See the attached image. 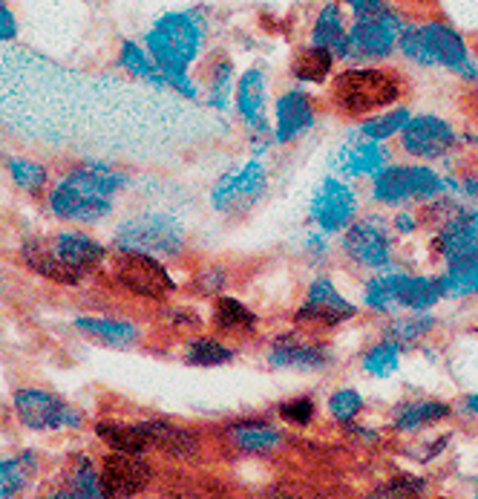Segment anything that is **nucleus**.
I'll return each instance as SVG.
<instances>
[{
  "instance_id": "obj_3",
  "label": "nucleus",
  "mask_w": 478,
  "mask_h": 499,
  "mask_svg": "<svg viewBox=\"0 0 478 499\" xmlns=\"http://www.w3.org/2000/svg\"><path fill=\"white\" fill-rule=\"evenodd\" d=\"M112 246L119 251H136L151 257H179L188 246V231L173 214L144 211L127 217L112 234Z\"/></svg>"
},
{
  "instance_id": "obj_12",
  "label": "nucleus",
  "mask_w": 478,
  "mask_h": 499,
  "mask_svg": "<svg viewBox=\"0 0 478 499\" xmlns=\"http://www.w3.org/2000/svg\"><path fill=\"white\" fill-rule=\"evenodd\" d=\"M49 214L63 220V222H81V225H95L112 214V200L110 197H95L81 191L70 182L58 180L46 197Z\"/></svg>"
},
{
  "instance_id": "obj_22",
  "label": "nucleus",
  "mask_w": 478,
  "mask_h": 499,
  "mask_svg": "<svg viewBox=\"0 0 478 499\" xmlns=\"http://www.w3.org/2000/svg\"><path fill=\"white\" fill-rule=\"evenodd\" d=\"M392 280H395V295H398L401 309L430 312L438 300H444V289H441L438 278L409 275V271H395L392 269Z\"/></svg>"
},
{
  "instance_id": "obj_19",
  "label": "nucleus",
  "mask_w": 478,
  "mask_h": 499,
  "mask_svg": "<svg viewBox=\"0 0 478 499\" xmlns=\"http://www.w3.org/2000/svg\"><path fill=\"white\" fill-rule=\"evenodd\" d=\"M61 180L81 188V191H87V194L112 200L115 194H122V191L130 185V173L112 171L107 162H95V159H90V162H81L73 171H67Z\"/></svg>"
},
{
  "instance_id": "obj_44",
  "label": "nucleus",
  "mask_w": 478,
  "mask_h": 499,
  "mask_svg": "<svg viewBox=\"0 0 478 499\" xmlns=\"http://www.w3.org/2000/svg\"><path fill=\"white\" fill-rule=\"evenodd\" d=\"M424 494H426V479L401 474L384 482V485H377L366 499H424Z\"/></svg>"
},
{
  "instance_id": "obj_39",
  "label": "nucleus",
  "mask_w": 478,
  "mask_h": 499,
  "mask_svg": "<svg viewBox=\"0 0 478 499\" xmlns=\"http://www.w3.org/2000/svg\"><path fill=\"white\" fill-rule=\"evenodd\" d=\"M234 64L228 55H217L208 67V95L205 102L213 110H228L230 107V95H234Z\"/></svg>"
},
{
  "instance_id": "obj_49",
  "label": "nucleus",
  "mask_w": 478,
  "mask_h": 499,
  "mask_svg": "<svg viewBox=\"0 0 478 499\" xmlns=\"http://www.w3.org/2000/svg\"><path fill=\"white\" fill-rule=\"evenodd\" d=\"M15 38H18V21H15V12L6 4H0V44L15 41Z\"/></svg>"
},
{
  "instance_id": "obj_1",
  "label": "nucleus",
  "mask_w": 478,
  "mask_h": 499,
  "mask_svg": "<svg viewBox=\"0 0 478 499\" xmlns=\"http://www.w3.org/2000/svg\"><path fill=\"white\" fill-rule=\"evenodd\" d=\"M208 38V21L202 12H168L147 29L144 46L156 67L168 78V87H173L185 99H200V87L190 78V67L202 55V46Z\"/></svg>"
},
{
  "instance_id": "obj_11",
  "label": "nucleus",
  "mask_w": 478,
  "mask_h": 499,
  "mask_svg": "<svg viewBox=\"0 0 478 499\" xmlns=\"http://www.w3.org/2000/svg\"><path fill=\"white\" fill-rule=\"evenodd\" d=\"M455 142L458 133L453 131V124L441 116H433V113L412 116L401 133L404 151L415 159H444L455 148Z\"/></svg>"
},
{
  "instance_id": "obj_17",
  "label": "nucleus",
  "mask_w": 478,
  "mask_h": 499,
  "mask_svg": "<svg viewBox=\"0 0 478 499\" xmlns=\"http://www.w3.org/2000/svg\"><path fill=\"white\" fill-rule=\"evenodd\" d=\"M49 249H53L58 260L67 263V269H73L81 280L90 278L110 254L104 243H98L95 237L84 231H58L49 237Z\"/></svg>"
},
{
  "instance_id": "obj_36",
  "label": "nucleus",
  "mask_w": 478,
  "mask_h": 499,
  "mask_svg": "<svg viewBox=\"0 0 478 499\" xmlns=\"http://www.w3.org/2000/svg\"><path fill=\"white\" fill-rule=\"evenodd\" d=\"M237 358V349L219 341L217 335H196L185 347V364L190 367H222Z\"/></svg>"
},
{
  "instance_id": "obj_35",
  "label": "nucleus",
  "mask_w": 478,
  "mask_h": 499,
  "mask_svg": "<svg viewBox=\"0 0 478 499\" xmlns=\"http://www.w3.org/2000/svg\"><path fill=\"white\" fill-rule=\"evenodd\" d=\"M372 200L377 205L398 208L409 202V185H406V165H386L381 173L372 176Z\"/></svg>"
},
{
  "instance_id": "obj_48",
  "label": "nucleus",
  "mask_w": 478,
  "mask_h": 499,
  "mask_svg": "<svg viewBox=\"0 0 478 499\" xmlns=\"http://www.w3.org/2000/svg\"><path fill=\"white\" fill-rule=\"evenodd\" d=\"M225 286H228V271H225V266L200 269V275H196V280H193L196 295H202V298H210V295L219 298L225 292Z\"/></svg>"
},
{
  "instance_id": "obj_55",
  "label": "nucleus",
  "mask_w": 478,
  "mask_h": 499,
  "mask_svg": "<svg viewBox=\"0 0 478 499\" xmlns=\"http://www.w3.org/2000/svg\"><path fill=\"white\" fill-rule=\"evenodd\" d=\"M441 499H444V496H441Z\"/></svg>"
},
{
  "instance_id": "obj_7",
  "label": "nucleus",
  "mask_w": 478,
  "mask_h": 499,
  "mask_svg": "<svg viewBox=\"0 0 478 499\" xmlns=\"http://www.w3.org/2000/svg\"><path fill=\"white\" fill-rule=\"evenodd\" d=\"M352 318H357V306L349 298H343V292L335 286L332 278L317 275L308 283L306 300L297 306L294 324L311 327V329H335Z\"/></svg>"
},
{
  "instance_id": "obj_14",
  "label": "nucleus",
  "mask_w": 478,
  "mask_h": 499,
  "mask_svg": "<svg viewBox=\"0 0 478 499\" xmlns=\"http://www.w3.org/2000/svg\"><path fill=\"white\" fill-rule=\"evenodd\" d=\"M389 165V151L384 142H372L355 131L346 139L332 156V168L337 176H349V180H360V176H375Z\"/></svg>"
},
{
  "instance_id": "obj_52",
  "label": "nucleus",
  "mask_w": 478,
  "mask_h": 499,
  "mask_svg": "<svg viewBox=\"0 0 478 499\" xmlns=\"http://www.w3.org/2000/svg\"><path fill=\"white\" fill-rule=\"evenodd\" d=\"M458 410L464 413V416H478V393H470L458 401Z\"/></svg>"
},
{
  "instance_id": "obj_30",
  "label": "nucleus",
  "mask_w": 478,
  "mask_h": 499,
  "mask_svg": "<svg viewBox=\"0 0 478 499\" xmlns=\"http://www.w3.org/2000/svg\"><path fill=\"white\" fill-rule=\"evenodd\" d=\"M444 298L450 300H464L478 295V254L467 257V260L447 263V269L438 275Z\"/></svg>"
},
{
  "instance_id": "obj_41",
  "label": "nucleus",
  "mask_w": 478,
  "mask_h": 499,
  "mask_svg": "<svg viewBox=\"0 0 478 499\" xmlns=\"http://www.w3.org/2000/svg\"><path fill=\"white\" fill-rule=\"evenodd\" d=\"M412 113L409 107H392V110H384V113H375L369 119H360L357 131L360 136H366L372 142H386L392 136H401L404 127L409 124Z\"/></svg>"
},
{
  "instance_id": "obj_26",
  "label": "nucleus",
  "mask_w": 478,
  "mask_h": 499,
  "mask_svg": "<svg viewBox=\"0 0 478 499\" xmlns=\"http://www.w3.org/2000/svg\"><path fill=\"white\" fill-rule=\"evenodd\" d=\"M210 324L222 335H254L259 327V318L254 315L251 306H245L242 300L230 298V295H219L213 300Z\"/></svg>"
},
{
  "instance_id": "obj_24",
  "label": "nucleus",
  "mask_w": 478,
  "mask_h": 499,
  "mask_svg": "<svg viewBox=\"0 0 478 499\" xmlns=\"http://www.w3.org/2000/svg\"><path fill=\"white\" fill-rule=\"evenodd\" d=\"M78 332L90 335L93 341L98 344H107V347H115V349H127L139 344V327L133 320H119V318H90V315H81L73 320Z\"/></svg>"
},
{
  "instance_id": "obj_13",
  "label": "nucleus",
  "mask_w": 478,
  "mask_h": 499,
  "mask_svg": "<svg viewBox=\"0 0 478 499\" xmlns=\"http://www.w3.org/2000/svg\"><path fill=\"white\" fill-rule=\"evenodd\" d=\"M102 485L107 499H133L153 479V468L136 454H107L102 462Z\"/></svg>"
},
{
  "instance_id": "obj_31",
  "label": "nucleus",
  "mask_w": 478,
  "mask_h": 499,
  "mask_svg": "<svg viewBox=\"0 0 478 499\" xmlns=\"http://www.w3.org/2000/svg\"><path fill=\"white\" fill-rule=\"evenodd\" d=\"M95 436L102 439L115 454H136L144 456L151 450V442L141 433L139 425H122V422H98Z\"/></svg>"
},
{
  "instance_id": "obj_9",
  "label": "nucleus",
  "mask_w": 478,
  "mask_h": 499,
  "mask_svg": "<svg viewBox=\"0 0 478 499\" xmlns=\"http://www.w3.org/2000/svg\"><path fill=\"white\" fill-rule=\"evenodd\" d=\"M404 21L398 12L377 9L375 15L357 18L349 29V61L352 58H389L401 41Z\"/></svg>"
},
{
  "instance_id": "obj_38",
  "label": "nucleus",
  "mask_w": 478,
  "mask_h": 499,
  "mask_svg": "<svg viewBox=\"0 0 478 499\" xmlns=\"http://www.w3.org/2000/svg\"><path fill=\"white\" fill-rule=\"evenodd\" d=\"M409 202H435L450 191L447 176H441L430 165H406Z\"/></svg>"
},
{
  "instance_id": "obj_16",
  "label": "nucleus",
  "mask_w": 478,
  "mask_h": 499,
  "mask_svg": "<svg viewBox=\"0 0 478 499\" xmlns=\"http://www.w3.org/2000/svg\"><path fill=\"white\" fill-rule=\"evenodd\" d=\"M317 122V110L306 90H286L274 102V142L288 144L306 136Z\"/></svg>"
},
{
  "instance_id": "obj_20",
  "label": "nucleus",
  "mask_w": 478,
  "mask_h": 499,
  "mask_svg": "<svg viewBox=\"0 0 478 499\" xmlns=\"http://www.w3.org/2000/svg\"><path fill=\"white\" fill-rule=\"evenodd\" d=\"M153 450H161L171 459H190L200 450V436L179 425L164 422V418H151V422L139 425Z\"/></svg>"
},
{
  "instance_id": "obj_42",
  "label": "nucleus",
  "mask_w": 478,
  "mask_h": 499,
  "mask_svg": "<svg viewBox=\"0 0 478 499\" xmlns=\"http://www.w3.org/2000/svg\"><path fill=\"white\" fill-rule=\"evenodd\" d=\"M364 306L377 315H395L401 309L398 295H395L392 271H377L364 283Z\"/></svg>"
},
{
  "instance_id": "obj_53",
  "label": "nucleus",
  "mask_w": 478,
  "mask_h": 499,
  "mask_svg": "<svg viewBox=\"0 0 478 499\" xmlns=\"http://www.w3.org/2000/svg\"><path fill=\"white\" fill-rule=\"evenodd\" d=\"M458 75L464 78V82H478V58L470 55V61L458 70Z\"/></svg>"
},
{
  "instance_id": "obj_29",
  "label": "nucleus",
  "mask_w": 478,
  "mask_h": 499,
  "mask_svg": "<svg viewBox=\"0 0 478 499\" xmlns=\"http://www.w3.org/2000/svg\"><path fill=\"white\" fill-rule=\"evenodd\" d=\"M44 499H107V494L102 485V474L93 468V462L87 456H81L75 462L67 485L46 494Z\"/></svg>"
},
{
  "instance_id": "obj_15",
  "label": "nucleus",
  "mask_w": 478,
  "mask_h": 499,
  "mask_svg": "<svg viewBox=\"0 0 478 499\" xmlns=\"http://www.w3.org/2000/svg\"><path fill=\"white\" fill-rule=\"evenodd\" d=\"M268 364L279 369H323L332 364V349L300 332H286L271 341Z\"/></svg>"
},
{
  "instance_id": "obj_5",
  "label": "nucleus",
  "mask_w": 478,
  "mask_h": 499,
  "mask_svg": "<svg viewBox=\"0 0 478 499\" xmlns=\"http://www.w3.org/2000/svg\"><path fill=\"white\" fill-rule=\"evenodd\" d=\"M112 283L122 292L144 298V300H164L176 292V280L159 257L136 254V251H119V260L112 269Z\"/></svg>"
},
{
  "instance_id": "obj_21",
  "label": "nucleus",
  "mask_w": 478,
  "mask_h": 499,
  "mask_svg": "<svg viewBox=\"0 0 478 499\" xmlns=\"http://www.w3.org/2000/svg\"><path fill=\"white\" fill-rule=\"evenodd\" d=\"M21 260L26 263L29 271H35L44 280L55 283V286H78L84 283L73 269H67V263H61L55 251L49 249V240H38L29 237L26 243L21 246Z\"/></svg>"
},
{
  "instance_id": "obj_43",
  "label": "nucleus",
  "mask_w": 478,
  "mask_h": 499,
  "mask_svg": "<svg viewBox=\"0 0 478 499\" xmlns=\"http://www.w3.org/2000/svg\"><path fill=\"white\" fill-rule=\"evenodd\" d=\"M401 352L404 349L398 344L384 338V341H377L375 347L366 349V356H364V361H360V367H364L372 378H389L395 369L401 367Z\"/></svg>"
},
{
  "instance_id": "obj_23",
  "label": "nucleus",
  "mask_w": 478,
  "mask_h": 499,
  "mask_svg": "<svg viewBox=\"0 0 478 499\" xmlns=\"http://www.w3.org/2000/svg\"><path fill=\"white\" fill-rule=\"evenodd\" d=\"M424 38H426V46H430V53L435 58V64H441V67H447L453 73H458L464 64L470 61V50L464 38L458 35V32L447 24L441 21H430L421 26Z\"/></svg>"
},
{
  "instance_id": "obj_27",
  "label": "nucleus",
  "mask_w": 478,
  "mask_h": 499,
  "mask_svg": "<svg viewBox=\"0 0 478 499\" xmlns=\"http://www.w3.org/2000/svg\"><path fill=\"white\" fill-rule=\"evenodd\" d=\"M228 439L234 442L245 454H268V450L283 445V433L271 427L268 422L259 418H249V422H237L228 427Z\"/></svg>"
},
{
  "instance_id": "obj_18",
  "label": "nucleus",
  "mask_w": 478,
  "mask_h": 499,
  "mask_svg": "<svg viewBox=\"0 0 478 499\" xmlns=\"http://www.w3.org/2000/svg\"><path fill=\"white\" fill-rule=\"evenodd\" d=\"M234 102H237L239 119L254 136H262V139L274 136V131L266 122V75H262V70L251 67L239 75Z\"/></svg>"
},
{
  "instance_id": "obj_2",
  "label": "nucleus",
  "mask_w": 478,
  "mask_h": 499,
  "mask_svg": "<svg viewBox=\"0 0 478 499\" xmlns=\"http://www.w3.org/2000/svg\"><path fill=\"white\" fill-rule=\"evenodd\" d=\"M404 84L398 73L377 67H349L335 75L332 102L340 113L352 119H369L384 113L401 99Z\"/></svg>"
},
{
  "instance_id": "obj_46",
  "label": "nucleus",
  "mask_w": 478,
  "mask_h": 499,
  "mask_svg": "<svg viewBox=\"0 0 478 499\" xmlns=\"http://www.w3.org/2000/svg\"><path fill=\"white\" fill-rule=\"evenodd\" d=\"M360 410H364V396L352 387L337 390V393H332V398H328V413H332V418L340 425H352L360 416Z\"/></svg>"
},
{
  "instance_id": "obj_37",
  "label": "nucleus",
  "mask_w": 478,
  "mask_h": 499,
  "mask_svg": "<svg viewBox=\"0 0 478 499\" xmlns=\"http://www.w3.org/2000/svg\"><path fill=\"white\" fill-rule=\"evenodd\" d=\"M435 315L430 312H412V315H398L395 320H389V327L384 332V338H389V341H395L401 349H409L412 344L424 341L426 335H430L435 329Z\"/></svg>"
},
{
  "instance_id": "obj_40",
  "label": "nucleus",
  "mask_w": 478,
  "mask_h": 499,
  "mask_svg": "<svg viewBox=\"0 0 478 499\" xmlns=\"http://www.w3.org/2000/svg\"><path fill=\"white\" fill-rule=\"evenodd\" d=\"M6 173L15 182V188H21L29 197L44 194L46 185H49L46 165L35 162V159H26V156H6Z\"/></svg>"
},
{
  "instance_id": "obj_51",
  "label": "nucleus",
  "mask_w": 478,
  "mask_h": 499,
  "mask_svg": "<svg viewBox=\"0 0 478 499\" xmlns=\"http://www.w3.org/2000/svg\"><path fill=\"white\" fill-rule=\"evenodd\" d=\"M415 229H418V217H415V214L401 211L398 217H395V231H401V234H412Z\"/></svg>"
},
{
  "instance_id": "obj_45",
  "label": "nucleus",
  "mask_w": 478,
  "mask_h": 499,
  "mask_svg": "<svg viewBox=\"0 0 478 499\" xmlns=\"http://www.w3.org/2000/svg\"><path fill=\"white\" fill-rule=\"evenodd\" d=\"M398 50H401L409 61L421 64V67H435V58H433V53H430V46H426V38H424L421 26H412V24L404 26L401 41H398Z\"/></svg>"
},
{
  "instance_id": "obj_4",
  "label": "nucleus",
  "mask_w": 478,
  "mask_h": 499,
  "mask_svg": "<svg viewBox=\"0 0 478 499\" xmlns=\"http://www.w3.org/2000/svg\"><path fill=\"white\" fill-rule=\"evenodd\" d=\"M340 251L360 269L369 271H392L395 269V243L389 234V225L384 217L369 214L357 217L349 229L343 231Z\"/></svg>"
},
{
  "instance_id": "obj_6",
  "label": "nucleus",
  "mask_w": 478,
  "mask_h": 499,
  "mask_svg": "<svg viewBox=\"0 0 478 499\" xmlns=\"http://www.w3.org/2000/svg\"><path fill=\"white\" fill-rule=\"evenodd\" d=\"M357 211H360L357 191L337 173L323 176L308 205V217L315 222V229L326 231L328 237L343 234L357 220Z\"/></svg>"
},
{
  "instance_id": "obj_10",
  "label": "nucleus",
  "mask_w": 478,
  "mask_h": 499,
  "mask_svg": "<svg viewBox=\"0 0 478 499\" xmlns=\"http://www.w3.org/2000/svg\"><path fill=\"white\" fill-rule=\"evenodd\" d=\"M266 191H268V171L254 156L242 168L219 176L217 185L210 191V205H213V211L228 214V211H234V208L257 202Z\"/></svg>"
},
{
  "instance_id": "obj_25",
  "label": "nucleus",
  "mask_w": 478,
  "mask_h": 499,
  "mask_svg": "<svg viewBox=\"0 0 478 499\" xmlns=\"http://www.w3.org/2000/svg\"><path fill=\"white\" fill-rule=\"evenodd\" d=\"M311 44L323 46L335 58L349 61V29L343 26V12L337 4H326L311 29Z\"/></svg>"
},
{
  "instance_id": "obj_54",
  "label": "nucleus",
  "mask_w": 478,
  "mask_h": 499,
  "mask_svg": "<svg viewBox=\"0 0 478 499\" xmlns=\"http://www.w3.org/2000/svg\"><path fill=\"white\" fill-rule=\"evenodd\" d=\"M0 4H6V0H0Z\"/></svg>"
},
{
  "instance_id": "obj_8",
  "label": "nucleus",
  "mask_w": 478,
  "mask_h": 499,
  "mask_svg": "<svg viewBox=\"0 0 478 499\" xmlns=\"http://www.w3.org/2000/svg\"><path fill=\"white\" fill-rule=\"evenodd\" d=\"M15 413H18L24 427L38 430V433L63 430V427L75 430L84 425V416L75 407H70L63 398L46 393V390H38V387H24L15 393Z\"/></svg>"
},
{
  "instance_id": "obj_32",
  "label": "nucleus",
  "mask_w": 478,
  "mask_h": 499,
  "mask_svg": "<svg viewBox=\"0 0 478 499\" xmlns=\"http://www.w3.org/2000/svg\"><path fill=\"white\" fill-rule=\"evenodd\" d=\"M335 55L323 50V46H306L294 55L291 61V75L297 78L300 84H323L328 75H332V67H335Z\"/></svg>"
},
{
  "instance_id": "obj_34",
  "label": "nucleus",
  "mask_w": 478,
  "mask_h": 499,
  "mask_svg": "<svg viewBox=\"0 0 478 499\" xmlns=\"http://www.w3.org/2000/svg\"><path fill=\"white\" fill-rule=\"evenodd\" d=\"M119 67L133 78H141V82L153 84V87H168V78H164V73L156 67V61L151 58V53H147V46H141L136 41H122Z\"/></svg>"
},
{
  "instance_id": "obj_28",
  "label": "nucleus",
  "mask_w": 478,
  "mask_h": 499,
  "mask_svg": "<svg viewBox=\"0 0 478 499\" xmlns=\"http://www.w3.org/2000/svg\"><path fill=\"white\" fill-rule=\"evenodd\" d=\"M453 416V407L447 401H409V405H401L395 410V418H392V427L398 433H415L426 425H438L444 418Z\"/></svg>"
},
{
  "instance_id": "obj_33",
  "label": "nucleus",
  "mask_w": 478,
  "mask_h": 499,
  "mask_svg": "<svg viewBox=\"0 0 478 499\" xmlns=\"http://www.w3.org/2000/svg\"><path fill=\"white\" fill-rule=\"evenodd\" d=\"M38 471V456L32 450H24L21 456H12L0 462V499H12L26 491Z\"/></svg>"
},
{
  "instance_id": "obj_47",
  "label": "nucleus",
  "mask_w": 478,
  "mask_h": 499,
  "mask_svg": "<svg viewBox=\"0 0 478 499\" xmlns=\"http://www.w3.org/2000/svg\"><path fill=\"white\" fill-rule=\"evenodd\" d=\"M277 413H279L283 422H288L294 427H308L317 416V405H315V398L311 396H297V398L283 401V405L277 407Z\"/></svg>"
},
{
  "instance_id": "obj_50",
  "label": "nucleus",
  "mask_w": 478,
  "mask_h": 499,
  "mask_svg": "<svg viewBox=\"0 0 478 499\" xmlns=\"http://www.w3.org/2000/svg\"><path fill=\"white\" fill-rule=\"evenodd\" d=\"M357 18H366V15H375L377 9H384V0H343Z\"/></svg>"
}]
</instances>
